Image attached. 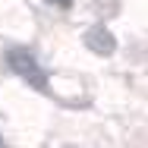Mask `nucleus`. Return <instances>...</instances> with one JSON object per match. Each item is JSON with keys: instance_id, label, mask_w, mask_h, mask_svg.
<instances>
[{"instance_id": "f257e3e1", "label": "nucleus", "mask_w": 148, "mask_h": 148, "mask_svg": "<svg viewBox=\"0 0 148 148\" xmlns=\"http://www.w3.org/2000/svg\"><path fill=\"white\" fill-rule=\"evenodd\" d=\"M10 66H13L25 82H32L35 88H44V85H47V79H44V73H41V66H38L35 57H29L25 51H10Z\"/></svg>"}, {"instance_id": "f03ea898", "label": "nucleus", "mask_w": 148, "mask_h": 148, "mask_svg": "<svg viewBox=\"0 0 148 148\" xmlns=\"http://www.w3.org/2000/svg\"><path fill=\"white\" fill-rule=\"evenodd\" d=\"M85 44H88V51H95V54H114L117 51V41H114V35L104 29V25H95V29L85 32Z\"/></svg>"}, {"instance_id": "7ed1b4c3", "label": "nucleus", "mask_w": 148, "mask_h": 148, "mask_svg": "<svg viewBox=\"0 0 148 148\" xmlns=\"http://www.w3.org/2000/svg\"><path fill=\"white\" fill-rule=\"evenodd\" d=\"M51 3H60V6H69V0H51Z\"/></svg>"}]
</instances>
